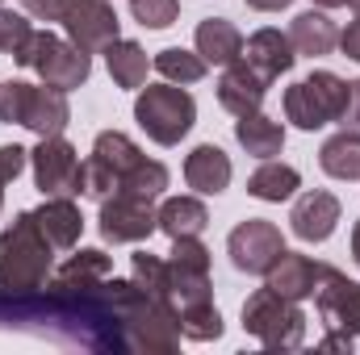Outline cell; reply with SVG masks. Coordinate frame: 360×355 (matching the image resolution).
<instances>
[{
	"mask_svg": "<svg viewBox=\"0 0 360 355\" xmlns=\"http://www.w3.org/2000/svg\"><path fill=\"white\" fill-rule=\"evenodd\" d=\"M55 272V247L42 234L34 209L17 213L8 230H0V293L42 288Z\"/></svg>",
	"mask_w": 360,
	"mask_h": 355,
	"instance_id": "cell-1",
	"label": "cell"
},
{
	"mask_svg": "<svg viewBox=\"0 0 360 355\" xmlns=\"http://www.w3.org/2000/svg\"><path fill=\"white\" fill-rule=\"evenodd\" d=\"M243 330L256 335L269 351H293L306 339V314H302L297 301L272 293L264 284L243 301Z\"/></svg>",
	"mask_w": 360,
	"mask_h": 355,
	"instance_id": "cell-2",
	"label": "cell"
},
{
	"mask_svg": "<svg viewBox=\"0 0 360 355\" xmlns=\"http://www.w3.org/2000/svg\"><path fill=\"white\" fill-rule=\"evenodd\" d=\"M134 121L143 126V134L160 147H176L180 138L193 130L197 121V100L184 92V84H151L139 88L134 100Z\"/></svg>",
	"mask_w": 360,
	"mask_h": 355,
	"instance_id": "cell-3",
	"label": "cell"
},
{
	"mask_svg": "<svg viewBox=\"0 0 360 355\" xmlns=\"http://www.w3.org/2000/svg\"><path fill=\"white\" fill-rule=\"evenodd\" d=\"M147 155L122 134V130H101L96 142H92V155L80 168V192L92 201H105L122 188V180L130 176Z\"/></svg>",
	"mask_w": 360,
	"mask_h": 355,
	"instance_id": "cell-4",
	"label": "cell"
},
{
	"mask_svg": "<svg viewBox=\"0 0 360 355\" xmlns=\"http://www.w3.org/2000/svg\"><path fill=\"white\" fill-rule=\"evenodd\" d=\"M17 63H21V67H34V72L42 76V84H46V88H59V92L80 88V84L92 76L89 51H80L76 42L55 38L51 29H34V38H30V46H25V55H21Z\"/></svg>",
	"mask_w": 360,
	"mask_h": 355,
	"instance_id": "cell-5",
	"label": "cell"
},
{
	"mask_svg": "<svg viewBox=\"0 0 360 355\" xmlns=\"http://www.w3.org/2000/svg\"><path fill=\"white\" fill-rule=\"evenodd\" d=\"M344 105H348V80H340L335 72H314L285 88V117L297 130H323L340 121Z\"/></svg>",
	"mask_w": 360,
	"mask_h": 355,
	"instance_id": "cell-6",
	"label": "cell"
},
{
	"mask_svg": "<svg viewBox=\"0 0 360 355\" xmlns=\"http://www.w3.org/2000/svg\"><path fill=\"white\" fill-rule=\"evenodd\" d=\"M160 230V209L147 196L113 192L101 201V234L105 243H143Z\"/></svg>",
	"mask_w": 360,
	"mask_h": 355,
	"instance_id": "cell-7",
	"label": "cell"
},
{
	"mask_svg": "<svg viewBox=\"0 0 360 355\" xmlns=\"http://www.w3.org/2000/svg\"><path fill=\"white\" fill-rule=\"evenodd\" d=\"M34 163V184L42 196H76L80 192V155L76 147L59 134V138H38V147L30 151Z\"/></svg>",
	"mask_w": 360,
	"mask_h": 355,
	"instance_id": "cell-8",
	"label": "cell"
},
{
	"mask_svg": "<svg viewBox=\"0 0 360 355\" xmlns=\"http://www.w3.org/2000/svg\"><path fill=\"white\" fill-rule=\"evenodd\" d=\"M226 251H231V264L239 267V272H248V276H269V267L276 264L281 251H285V239H281V230H276L272 222L248 217V222H239V226L231 230Z\"/></svg>",
	"mask_w": 360,
	"mask_h": 355,
	"instance_id": "cell-9",
	"label": "cell"
},
{
	"mask_svg": "<svg viewBox=\"0 0 360 355\" xmlns=\"http://www.w3.org/2000/svg\"><path fill=\"white\" fill-rule=\"evenodd\" d=\"M314 301H319V318L327 330L348 335V339L360 335V284L348 280L340 267L323 264V280L314 288Z\"/></svg>",
	"mask_w": 360,
	"mask_h": 355,
	"instance_id": "cell-10",
	"label": "cell"
},
{
	"mask_svg": "<svg viewBox=\"0 0 360 355\" xmlns=\"http://www.w3.org/2000/svg\"><path fill=\"white\" fill-rule=\"evenodd\" d=\"M59 21H63L68 38L89 55L105 51L109 42H117V25H122L109 0H68Z\"/></svg>",
	"mask_w": 360,
	"mask_h": 355,
	"instance_id": "cell-11",
	"label": "cell"
},
{
	"mask_svg": "<svg viewBox=\"0 0 360 355\" xmlns=\"http://www.w3.org/2000/svg\"><path fill=\"white\" fill-rule=\"evenodd\" d=\"M340 213H344L340 209V196L327 192V188H314V192H302L293 201L289 222H293V234L302 243H327L335 234V226H340Z\"/></svg>",
	"mask_w": 360,
	"mask_h": 355,
	"instance_id": "cell-12",
	"label": "cell"
},
{
	"mask_svg": "<svg viewBox=\"0 0 360 355\" xmlns=\"http://www.w3.org/2000/svg\"><path fill=\"white\" fill-rule=\"evenodd\" d=\"M243 63H248L264 84H272V80H281L285 72H293L297 51H293L289 34H281V29L264 25V29H256V34L243 42Z\"/></svg>",
	"mask_w": 360,
	"mask_h": 355,
	"instance_id": "cell-13",
	"label": "cell"
},
{
	"mask_svg": "<svg viewBox=\"0 0 360 355\" xmlns=\"http://www.w3.org/2000/svg\"><path fill=\"white\" fill-rule=\"evenodd\" d=\"M214 88H218V105H222L226 113H235V117L256 113V109L264 105V96H269V84H264L243 59H235V63L222 72V80H218Z\"/></svg>",
	"mask_w": 360,
	"mask_h": 355,
	"instance_id": "cell-14",
	"label": "cell"
},
{
	"mask_svg": "<svg viewBox=\"0 0 360 355\" xmlns=\"http://www.w3.org/2000/svg\"><path fill=\"white\" fill-rule=\"evenodd\" d=\"M319 280H323V264H314L310 255H297V251H281V260L269 267V288L289 301L314 297Z\"/></svg>",
	"mask_w": 360,
	"mask_h": 355,
	"instance_id": "cell-15",
	"label": "cell"
},
{
	"mask_svg": "<svg viewBox=\"0 0 360 355\" xmlns=\"http://www.w3.org/2000/svg\"><path fill=\"white\" fill-rule=\"evenodd\" d=\"M184 180H188V188L201 192V196L226 192V184H231V155H226L222 147H214V142L193 147L188 159H184Z\"/></svg>",
	"mask_w": 360,
	"mask_h": 355,
	"instance_id": "cell-16",
	"label": "cell"
},
{
	"mask_svg": "<svg viewBox=\"0 0 360 355\" xmlns=\"http://www.w3.org/2000/svg\"><path fill=\"white\" fill-rule=\"evenodd\" d=\"M72 121V105H68V92L59 88H30V100H25V117L21 126L34 130L38 138H59Z\"/></svg>",
	"mask_w": 360,
	"mask_h": 355,
	"instance_id": "cell-17",
	"label": "cell"
},
{
	"mask_svg": "<svg viewBox=\"0 0 360 355\" xmlns=\"http://www.w3.org/2000/svg\"><path fill=\"white\" fill-rule=\"evenodd\" d=\"M34 217H38V226L51 239L55 251H72L80 243V234H84V213H80V205L72 196H46V205L34 209Z\"/></svg>",
	"mask_w": 360,
	"mask_h": 355,
	"instance_id": "cell-18",
	"label": "cell"
},
{
	"mask_svg": "<svg viewBox=\"0 0 360 355\" xmlns=\"http://www.w3.org/2000/svg\"><path fill=\"white\" fill-rule=\"evenodd\" d=\"M197 55L214 67H231L235 59H243V34L226 17H205L197 25Z\"/></svg>",
	"mask_w": 360,
	"mask_h": 355,
	"instance_id": "cell-19",
	"label": "cell"
},
{
	"mask_svg": "<svg viewBox=\"0 0 360 355\" xmlns=\"http://www.w3.org/2000/svg\"><path fill=\"white\" fill-rule=\"evenodd\" d=\"M289 42H293L297 55L319 59V55H331V51L340 46V29H335V21H331L327 13H314V8H310V13H297V17H293Z\"/></svg>",
	"mask_w": 360,
	"mask_h": 355,
	"instance_id": "cell-20",
	"label": "cell"
},
{
	"mask_svg": "<svg viewBox=\"0 0 360 355\" xmlns=\"http://www.w3.org/2000/svg\"><path fill=\"white\" fill-rule=\"evenodd\" d=\"M235 138H239V147H243L248 155L272 159V155H281V147H285V126L272 121V117H264V113L256 109V113H243V117L235 121Z\"/></svg>",
	"mask_w": 360,
	"mask_h": 355,
	"instance_id": "cell-21",
	"label": "cell"
},
{
	"mask_svg": "<svg viewBox=\"0 0 360 355\" xmlns=\"http://www.w3.org/2000/svg\"><path fill=\"white\" fill-rule=\"evenodd\" d=\"M105 67H109V76H113V84L117 88H143L147 84V67H151V59H147V51L139 46V42H130V38H117V42H109L105 46Z\"/></svg>",
	"mask_w": 360,
	"mask_h": 355,
	"instance_id": "cell-22",
	"label": "cell"
},
{
	"mask_svg": "<svg viewBox=\"0 0 360 355\" xmlns=\"http://www.w3.org/2000/svg\"><path fill=\"white\" fill-rule=\"evenodd\" d=\"M205 226H210V213L197 196H168L160 205V230L168 239H201Z\"/></svg>",
	"mask_w": 360,
	"mask_h": 355,
	"instance_id": "cell-23",
	"label": "cell"
},
{
	"mask_svg": "<svg viewBox=\"0 0 360 355\" xmlns=\"http://www.w3.org/2000/svg\"><path fill=\"white\" fill-rule=\"evenodd\" d=\"M297 188H302L297 168H289V163H272V159H264V163L248 176V192H252L256 201H272V205L289 201Z\"/></svg>",
	"mask_w": 360,
	"mask_h": 355,
	"instance_id": "cell-24",
	"label": "cell"
},
{
	"mask_svg": "<svg viewBox=\"0 0 360 355\" xmlns=\"http://www.w3.org/2000/svg\"><path fill=\"white\" fill-rule=\"evenodd\" d=\"M319 163L331 180H360V134L340 130L335 138H327L319 151Z\"/></svg>",
	"mask_w": 360,
	"mask_h": 355,
	"instance_id": "cell-25",
	"label": "cell"
},
{
	"mask_svg": "<svg viewBox=\"0 0 360 355\" xmlns=\"http://www.w3.org/2000/svg\"><path fill=\"white\" fill-rule=\"evenodd\" d=\"M151 63H155V72H160L168 84H197V80H205V72H210V63H205L197 51H180V46L160 51Z\"/></svg>",
	"mask_w": 360,
	"mask_h": 355,
	"instance_id": "cell-26",
	"label": "cell"
},
{
	"mask_svg": "<svg viewBox=\"0 0 360 355\" xmlns=\"http://www.w3.org/2000/svg\"><path fill=\"white\" fill-rule=\"evenodd\" d=\"M130 280H134L143 293H151V297H160V301H172V293H168V260H160V255H151V251H139V255L130 260Z\"/></svg>",
	"mask_w": 360,
	"mask_h": 355,
	"instance_id": "cell-27",
	"label": "cell"
},
{
	"mask_svg": "<svg viewBox=\"0 0 360 355\" xmlns=\"http://www.w3.org/2000/svg\"><path fill=\"white\" fill-rule=\"evenodd\" d=\"M55 276H63V280H105V276H113V260L96 247H84L68 264L55 267Z\"/></svg>",
	"mask_w": 360,
	"mask_h": 355,
	"instance_id": "cell-28",
	"label": "cell"
},
{
	"mask_svg": "<svg viewBox=\"0 0 360 355\" xmlns=\"http://www.w3.org/2000/svg\"><path fill=\"white\" fill-rule=\"evenodd\" d=\"M30 38H34V25H30L25 17L0 8V55H13V63H17V59L25 55Z\"/></svg>",
	"mask_w": 360,
	"mask_h": 355,
	"instance_id": "cell-29",
	"label": "cell"
},
{
	"mask_svg": "<svg viewBox=\"0 0 360 355\" xmlns=\"http://www.w3.org/2000/svg\"><path fill=\"white\" fill-rule=\"evenodd\" d=\"M130 13L147 29H168L180 17V0H130Z\"/></svg>",
	"mask_w": 360,
	"mask_h": 355,
	"instance_id": "cell-30",
	"label": "cell"
},
{
	"mask_svg": "<svg viewBox=\"0 0 360 355\" xmlns=\"http://www.w3.org/2000/svg\"><path fill=\"white\" fill-rule=\"evenodd\" d=\"M30 88H34V84H25V80H4V84H0V121H4V126H21Z\"/></svg>",
	"mask_w": 360,
	"mask_h": 355,
	"instance_id": "cell-31",
	"label": "cell"
},
{
	"mask_svg": "<svg viewBox=\"0 0 360 355\" xmlns=\"http://www.w3.org/2000/svg\"><path fill=\"white\" fill-rule=\"evenodd\" d=\"M25 163H30V151L25 147H0V184H8V180H17L25 172Z\"/></svg>",
	"mask_w": 360,
	"mask_h": 355,
	"instance_id": "cell-32",
	"label": "cell"
},
{
	"mask_svg": "<svg viewBox=\"0 0 360 355\" xmlns=\"http://www.w3.org/2000/svg\"><path fill=\"white\" fill-rule=\"evenodd\" d=\"M340 126L352 130V134H360V80L348 84V105H344V113H340Z\"/></svg>",
	"mask_w": 360,
	"mask_h": 355,
	"instance_id": "cell-33",
	"label": "cell"
},
{
	"mask_svg": "<svg viewBox=\"0 0 360 355\" xmlns=\"http://www.w3.org/2000/svg\"><path fill=\"white\" fill-rule=\"evenodd\" d=\"M63 4L68 0H21V8L30 17H38V21H59L63 17Z\"/></svg>",
	"mask_w": 360,
	"mask_h": 355,
	"instance_id": "cell-34",
	"label": "cell"
},
{
	"mask_svg": "<svg viewBox=\"0 0 360 355\" xmlns=\"http://www.w3.org/2000/svg\"><path fill=\"white\" fill-rule=\"evenodd\" d=\"M340 51H344L352 63H360V17L356 21H348V29L340 34Z\"/></svg>",
	"mask_w": 360,
	"mask_h": 355,
	"instance_id": "cell-35",
	"label": "cell"
},
{
	"mask_svg": "<svg viewBox=\"0 0 360 355\" xmlns=\"http://www.w3.org/2000/svg\"><path fill=\"white\" fill-rule=\"evenodd\" d=\"M319 347H323V351H352V339H348V335H335V330H331V335H327V339H323Z\"/></svg>",
	"mask_w": 360,
	"mask_h": 355,
	"instance_id": "cell-36",
	"label": "cell"
},
{
	"mask_svg": "<svg viewBox=\"0 0 360 355\" xmlns=\"http://www.w3.org/2000/svg\"><path fill=\"white\" fill-rule=\"evenodd\" d=\"M293 0H248V8H256V13H281V8H289Z\"/></svg>",
	"mask_w": 360,
	"mask_h": 355,
	"instance_id": "cell-37",
	"label": "cell"
},
{
	"mask_svg": "<svg viewBox=\"0 0 360 355\" xmlns=\"http://www.w3.org/2000/svg\"><path fill=\"white\" fill-rule=\"evenodd\" d=\"M352 260L360 264V222L352 226Z\"/></svg>",
	"mask_w": 360,
	"mask_h": 355,
	"instance_id": "cell-38",
	"label": "cell"
},
{
	"mask_svg": "<svg viewBox=\"0 0 360 355\" xmlns=\"http://www.w3.org/2000/svg\"><path fill=\"white\" fill-rule=\"evenodd\" d=\"M319 8H340V4H348V0H314Z\"/></svg>",
	"mask_w": 360,
	"mask_h": 355,
	"instance_id": "cell-39",
	"label": "cell"
},
{
	"mask_svg": "<svg viewBox=\"0 0 360 355\" xmlns=\"http://www.w3.org/2000/svg\"><path fill=\"white\" fill-rule=\"evenodd\" d=\"M348 4H352V13H356V17H360V0H348Z\"/></svg>",
	"mask_w": 360,
	"mask_h": 355,
	"instance_id": "cell-40",
	"label": "cell"
},
{
	"mask_svg": "<svg viewBox=\"0 0 360 355\" xmlns=\"http://www.w3.org/2000/svg\"><path fill=\"white\" fill-rule=\"evenodd\" d=\"M0 209H4V184H0Z\"/></svg>",
	"mask_w": 360,
	"mask_h": 355,
	"instance_id": "cell-41",
	"label": "cell"
}]
</instances>
